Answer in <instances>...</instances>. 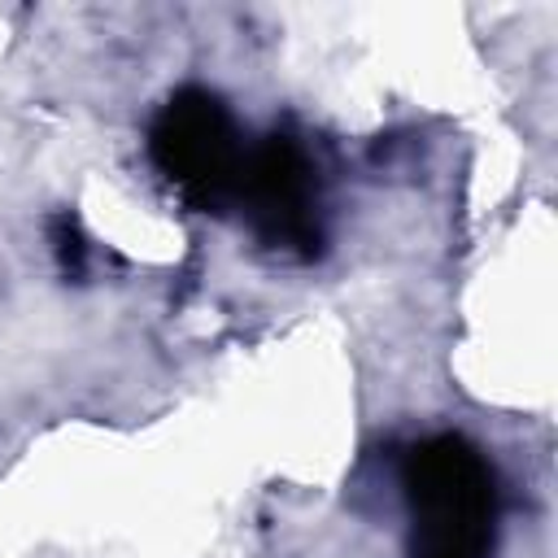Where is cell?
I'll use <instances>...</instances> for the list:
<instances>
[{"label": "cell", "mask_w": 558, "mask_h": 558, "mask_svg": "<svg viewBox=\"0 0 558 558\" xmlns=\"http://www.w3.org/2000/svg\"><path fill=\"white\" fill-rule=\"evenodd\" d=\"M410 506L418 558H488L493 475L475 449L453 436L414 449Z\"/></svg>", "instance_id": "6da1fadb"}, {"label": "cell", "mask_w": 558, "mask_h": 558, "mask_svg": "<svg viewBox=\"0 0 558 558\" xmlns=\"http://www.w3.org/2000/svg\"><path fill=\"white\" fill-rule=\"evenodd\" d=\"M157 157L161 166L192 192L218 196L227 187H240V153L231 144V126L222 109L205 96L179 100L166 109L157 126Z\"/></svg>", "instance_id": "7a4b0ae2"}]
</instances>
